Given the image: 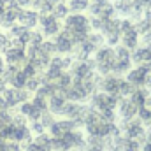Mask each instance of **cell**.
I'll return each instance as SVG.
<instances>
[{"label": "cell", "mask_w": 151, "mask_h": 151, "mask_svg": "<svg viewBox=\"0 0 151 151\" xmlns=\"http://www.w3.org/2000/svg\"><path fill=\"white\" fill-rule=\"evenodd\" d=\"M63 30L72 37V42L79 44L83 42L84 39L90 35L91 32V25H90V16H86L84 12L83 14H77V12H70L65 19H63Z\"/></svg>", "instance_id": "obj_1"}, {"label": "cell", "mask_w": 151, "mask_h": 151, "mask_svg": "<svg viewBox=\"0 0 151 151\" xmlns=\"http://www.w3.org/2000/svg\"><path fill=\"white\" fill-rule=\"evenodd\" d=\"M95 63V72L100 76H109L113 74L114 69V47L111 46H102L95 51L91 56Z\"/></svg>", "instance_id": "obj_2"}, {"label": "cell", "mask_w": 151, "mask_h": 151, "mask_svg": "<svg viewBox=\"0 0 151 151\" xmlns=\"http://www.w3.org/2000/svg\"><path fill=\"white\" fill-rule=\"evenodd\" d=\"M134 62H132V51L127 49L125 46L118 44L114 46V69H113V74L114 76H125L130 69H132Z\"/></svg>", "instance_id": "obj_3"}, {"label": "cell", "mask_w": 151, "mask_h": 151, "mask_svg": "<svg viewBox=\"0 0 151 151\" xmlns=\"http://www.w3.org/2000/svg\"><path fill=\"white\" fill-rule=\"evenodd\" d=\"M141 42V35L135 28V23L128 18H121V39H119V44L125 46L127 49L134 51Z\"/></svg>", "instance_id": "obj_4"}, {"label": "cell", "mask_w": 151, "mask_h": 151, "mask_svg": "<svg viewBox=\"0 0 151 151\" xmlns=\"http://www.w3.org/2000/svg\"><path fill=\"white\" fill-rule=\"evenodd\" d=\"M125 76H127L125 79H127L134 88H146V90L151 88V72L144 67V65H135V67H132Z\"/></svg>", "instance_id": "obj_5"}, {"label": "cell", "mask_w": 151, "mask_h": 151, "mask_svg": "<svg viewBox=\"0 0 151 151\" xmlns=\"http://www.w3.org/2000/svg\"><path fill=\"white\" fill-rule=\"evenodd\" d=\"M63 25L53 14H39V30L46 39H53L58 32H62Z\"/></svg>", "instance_id": "obj_6"}, {"label": "cell", "mask_w": 151, "mask_h": 151, "mask_svg": "<svg viewBox=\"0 0 151 151\" xmlns=\"http://www.w3.org/2000/svg\"><path fill=\"white\" fill-rule=\"evenodd\" d=\"M2 97H4V100H5V104H7V109H16V107H19L23 102L30 100V99H32V93H28L25 88H23V90H18V88L7 86V90L2 93Z\"/></svg>", "instance_id": "obj_7"}, {"label": "cell", "mask_w": 151, "mask_h": 151, "mask_svg": "<svg viewBox=\"0 0 151 151\" xmlns=\"http://www.w3.org/2000/svg\"><path fill=\"white\" fill-rule=\"evenodd\" d=\"M74 79H91L95 72V63H93V58H88V60H74L70 70H69Z\"/></svg>", "instance_id": "obj_8"}, {"label": "cell", "mask_w": 151, "mask_h": 151, "mask_svg": "<svg viewBox=\"0 0 151 151\" xmlns=\"http://www.w3.org/2000/svg\"><path fill=\"white\" fill-rule=\"evenodd\" d=\"M76 128H77V125H76L72 119L60 118V119H55V121H53V125L47 128V134H49L53 139H56V137H63L65 134L72 132Z\"/></svg>", "instance_id": "obj_9"}, {"label": "cell", "mask_w": 151, "mask_h": 151, "mask_svg": "<svg viewBox=\"0 0 151 151\" xmlns=\"http://www.w3.org/2000/svg\"><path fill=\"white\" fill-rule=\"evenodd\" d=\"M4 60H5V65H14V67H18V69H21L28 60H27V49H23V47H14V46H11L4 55Z\"/></svg>", "instance_id": "obj_10"}, {"label": "cell", "mask_w": 151, "mask_h": 151, "mask_svg": "<svg viewBox=\"0 0 151 151\" xmlns=\"http://www.w3.org/2000/svg\"><path fill=\"white\" fill-rule=\"evenodd\" d=\"M139 109L130 102V99H119L118 106H116V116L119 121H130L134 118H137Z\"/></svg>", "instance_id": "obj_11"}, {"label": "cell", "mask_w": 151, "mask_h": 151, "mask_svg": "<svg viewBox=\"0 0 151 151\" xmlns=\"http://www.w3.org/2000/svg\"><path fill=\"white\" fill-rule=\"evenodd\" d=\"M51 40L55 42V47H56V53H58V55H72V51H74V42H72V37H70L63 28H62V32H58Z\"/></svg>", "instance_id": "obj_12"}, {"label": "cell", "mask_w": 151, "mask_h": 151, "mask_svg": "<svg viewBox=\"0 0 151 151\" xmlns=\"http://www.w3.org/2000/svg\"><path fill=\"white\" fill-rule=\"evenodd\" d=\"M18 23L23 25L28 30H35V27H39V12L35 9H21L18 14Z\"/></svg>", "instance_id": "obj_13"}, {"label": "cell", "mask_w": 151, "mask_h": 151, "mask_svg": "<svg viewBox=\"0 0 151 151\" xmlns=\"http://www.w3.org/2000/svg\"><path fill=\"white\" fill-rule=\"evenodd\" d=\"M65 104H67L65 95H63L62 91H56L55 95H51V97L47 99V111L53 113L55 116H60L62 111H63V107H65Z\"/></svg>", "instance_id": "obj_14"}, {"label": "cell", "mask_w": 151, "mask_h": 151, "mask_svg": "<svg viewBox=\"0 0 151 151\" xmlns=\"http://www.w3.org/2000/svg\"><path fill=\"white\" fill-rule=\"evenodd\" d=\"M151 60V47L150 46H137L134 51H132V62L135 65H146Z\"/></svg>", "instance_id": "obj_15"}, {"label": "cell", "mask_w": 151, "mask_h": 151, "mask_svg": "<svg viewBox=\"0 0 151 151\" xmlns=\"http://www.w3.org/2000/svg\"><path fill=\"white\" fill-rule=\"evenodd\" d=\"M148 97H150V91H148L146 88H134V91H132L130 97H127V99H130V102H132L137 109H142V107H146Z\"/></svg>", "instance_id": "obj_16"}, {"label": "cell", "mask_w": 151, "mask_h": 151, "mask_svg": "<svg viewBox=\"0 0 151 151\" xmlns=\"http://www.w3.org/2000/svg\"><path fill=\"white\" fill-rule=\"evenodd\" d=\"M18 111H19V113L28 119V123H30V121H37V119H40V116H42V111H39L37 107L30 102V100L23 102V104L19 106V109H18Z\"/></svg>", "instance_id": "obj_17"}, {"label": "cell", "mask_w": 151, "mask_h": 151, "mask_svg": "<svg viewBox=\"0 0 151 151\" xmlns=\"http://www.w3.org/2000/svg\"><path fill=\"white\" fill-rule=\"evenodd\" d=\"M32 141L37 144L39 148H42L44 151H53V137H51L47 132L39 134V135H34V139H32Z\"/></svg>", "instance_id": "obj_18"}, {"label": "cell", "mask_w": 151, "mask_h": 151, "mask_svg": "<svg viewBox=\"0 0 151 151\" xmlns=\"http://www.w3.org/2000/svg\"><path fill=\"white\" fill-rule=\"evenodd\" d=\"M27 81H28V77L25 76V72L19 69L16 74L11 77V81H9V86L11 88H18V90H23L25 86H27Z\"/></svg>", "instance_id": "obj_19"}, {"label": "cell", "mask_w": 151, "mask_h": 151, "mask_svg": "<svg viewBox=\"0 0 151 151\" xmlns=\"http://www.w3.org/2000/svg\"><path fill=\"white\" fill-rule=\"evenodd\" d=\"M67 5H69V11H70V12L83 14L84 11H88V7H90V0H69Z\"/></svg>", "instance_id": "obj_20"}, {"label": "cell", "mask_w": 151, "mask_h": 151, "mask_svg": "<svg viewBox=\"0 0 151 151\" xmlns=\"http://www.w3.org/2000/svg\"><path fill=\"white\" fill-rule=\"evenodd\" d=\"M56 19H60V21H63L69 14H70V11H69V5H67V2H58L56 5H55V9H53V12H51Z\"/></svg>", "instance_id": "obj_21"}, {"label": "cell", "mask_w": 151, "mask_h": 151, "mask_svg": "<svg viewBox=\"0 0 151 151\" xmlns=\"http://www.w3.org/2000/svg\"><path fill=\"white\" fill-rule=\"evenodd\" d=\"M132 91H134V86H132L125 77H121V81H119V88H118V97H119V99H127V97H130Z\"/></svg>", "instance_id": "obj_22"}, {"label": "cell", "mask_w": 151, "mask_h": 151, "mask_svg": "<svg viewBox=\"0 0 151 151\" xmlns=\"http://www.w3.org/2000/svg\"><path fill=\"white\" fill-rule=\"evenodd\" d=\"M39 47H40L47 56H51V58H53L55 55H58V53H56V47H55V42H53L51 39H44V42H42Z\"/></svg>", "instance_id": "obj_23"}, {"label": "cell", "mask_w": 151, "mask_h": 151, "mask_svg": "<svg viewBox=\"0 0 151 151\" xmlns=\"http://www.w3.org/2000/svg\"><path fill=\"white\" fill-rule=\"evenodd\" d=\"M30 102L37 107L39 111H42V113H46V111H47V99L39 97V95H34V97L30 99Z\"/></svg>", "instance_id": "obj_24"}, {"label": "cell", "mask_w": 151, "mask_h": 151, "mask_svg": "<svg viewBox=\"0 0 151 151\" xmlns=\"http://www.w3.org/2000/svg\"><path fill=\"white\" fill-rule=\"evenodd\" d=\"M11 47V37L7 32H0V55H4Z\"/></svg>", "instance_id": "obj_25"}, {"label": "cell", "mask_w": 151, "mask_h": 151, "mask_svg": "<svg viewBox=\"0 0 151 151\" xmlns=\"http://www.w3.org/2000/svg\"><path fill=\"white\" fill-rule=\"evenodd\" d=\"M44 35L40 34V30H32V34H30V42H28V46H40L42 42H44Z\"/></svg>", "instance_id": "obj_26"}, {"label": "cell", "mask_w": 151, "mask_h": 151, "mask_svg": "<svg viewBox=\"0 0 151 151\" xmlns=\"http://www.w3.org/2000/svg\"><path fill=\"white\" fill-rule=\"evenodd\" d=\"M28 127H30V130H32V134H34V135H39V134L47 132V130H46V127L40 123V119H37V121H30V123H28Z\"/></svg>", "instance_id": "obj_27"}, {"label": "cell", "mask_w": 151, "mask_h": 151, "mask_svg": "<svg viewBox=\"0 0 151 151\" xmlns=\"http://www.w3.org/2000/svg\"><path fill=\"white\" fill-rule=\"evenodd\" d=\"M4 151H23V146L19 142H14V141H7L5 146H4Z\"/></svg>", "instance_id": "obj_28"}, {"label": "cell", "mask_w": 151, "mask_h": 151, "mask_svg": "<svg viewBox=\"0 0 151 151\" xmlns=\"http://www.w3.org/2000/svg\"><path fill=\"white\" fill-rule=\"evenodd\" d=\"M7 86H9V84H7V83H5V79H4V77L0 76V95H2V93H4V91L7 90Z\"/></svg>", "instance_id": "obj_29"}, {"label": "cell", "mask_w": 151, "mask_h": 151, "mask_svg": "<svg viewBox=\"0 0 151 151\" xmlns=\"http://www.w3.org/2000/svg\"><path fill=\"white\" fill-rule=\"evenodd\" d=\"M141 151H151V141H146V142L141 146Z\"/></svg>", "instance_id": "obj_30"}, {"label": "cell", "mask_w": 151, "mask_h": 151, "mask_svg": "<svg viewBox=\"0 0 151 151\" xmlns=\"http://www.w3.org/2000/svg\"><path fill=\"white\" fill-rule=\"evenodd\" d=\"M7 109V104H5V100H4V97L0 95V111H5Z\"/></svg>", "instance_id": "obj_31"}, {"label": "cell", "mask_w": 151, "mask_h": 151, "mask_svg": "<svg viewBox=\"0 0 151 151\" xmlns=\"http://www.w3.org/2000/svg\"><path fill=\"white\" fill-rule=\"evenodd\" d=\"M5 142H7V141H4V139H2V137H0V150H2V148H4V146H5Z\"/></svg>", "instance_id": "obj_32"}, {"label": "cell", "mask_w": 151, "mask_h": 151, "mask_svg": "<svg viewBox=\"0 0 151 151\" xmlns=\"http://www.w3.org/2000/svg\"><path fill=\"white\" fill-rule=\"evenodd\" d=\"M72 151H83V150H72Z\"/></svg>", "instance_id": "obj_33"}, {"label": "cell", "mask_w": 151, "mask_h": 151, "mask_svg": "<svg viewBox=\"0 0 151 151\" xmlns=\"http://www.w3.org/2000/svg\"><path fill=\"white\" fill-rule=\"evenodd\" d=\"M111 2H116V0H111Z\"/></svg>", "instance_id": "obj_34"}]
</instances>
